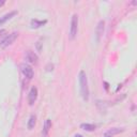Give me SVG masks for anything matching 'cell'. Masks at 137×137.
I'll return each instance as SVG.
<instances>
[{
	"mask_svg": "<svg viewBox=\"0 0 137 137\" xmlns=\"http://www.w3.org/2000/svg\"><path fill=\"white\" fill-rule=\"evenodd\" d=\"M78 79H79V86H80V94L83 96L84 101L89 100V86H88V78L85 71L81 70L78 74Z\"/></svg>",
	"mask_w": 137,
	"mask_h": 137,
	"instance_id": "obj_1",
	"label": "cell"
},
{
	"mask_svg": "<svg viewBox=\"0 0 137 137\" xmlns=\"http://www.w3.org/2000/svg\"><path fill=\"white\" fill-rule=\"evenodd\" d=\"M77 30H78V15L74 14L71 19V27H70V40H74L76 35H77Z\"/></svg>",
	"mask_w": 137,
	"mask_h": 137,
	"instance_id": "obj_2",
	"label": "cell"
},
{
	"mask_svg": "<svg viewBox=\"0 0 137 137\" xmlns=\"http://www.w3.org/2000/svg\"><path fill=\"white\" fill-rule=\"evenodd\" d=\"M17 36H18L17 32H12V33L8 34L3 40L0 41V47H1L2 49L7 48V47L10 46L11 44H13V43L15 42V40L17 39Z\"/></svg>",
	"mask_w": 137,
	"mask_h": 137,
	"instance_id": "obj_3",
	"label": "cell"
},
{
	"mask_svg": "<svg viewBox=\"0 0 137 137\" xmlns=\"http://www.w3.org/2000/svg\"><path fill=\"white\" fill-rule=\"evenodd\" d=\"M20 69H21V73H23V75L26 78H28V79L33 78L34 72H33V69L31 68V65H29L28 63H23L20 65Z\"/></svg>",
	"mask_w": 137,
	"mask_h": 137,
	"instance_id": "obj_4",
	"label": "cell"
},
{
	"mask_svg": "<svg viewBox=\"0 0 137 137\" xmlns=\"http://www.w3.org/2000/svg\"><path fill=\"white\" fill-rule=\"evenodd\" d=\"M36 98H38V88L35 86H33V87H31L29 94H28V103L30 106H32L35 103Z\"/></svg>",
	"mask_w": 137,
	"mask_h": 137,
	"instance_id": "obj_5",
	"label": "cell"
},
{
	"mask_svg": "<svg viewBox=\"0 0 137 137\" xmlns=\"http://www.w3.org/2000/svg\"><path fill=\"white\" fill-rule=\"evenodd\" d=\"M104 29H105V21L100 20L98 21V24H97V26H96V29H95V34H96V41L97 42L100 41L101 38L103 36Z\"/></svg>",
	"mask_w": 137,
	"mask_h": 137,
	"instance_id": "obj_6",
	"label": "cell"
},
{
	"mask_svg": "<svg viewBox=\"0 0 137 137\" xmlns=\"http://www.w3.org/2000/svg\"><path fill=\"white\" fill-rule=\"evenodd\" d=\"M25 60H26L27 62H29V63L36 64V63H38V60H39V58H38V55H36V54H34L33 52H31V51H28V52H26Z\"/></svg>",
	"mask_w": 137,
	"mask_h": 137,
	"instance_id": "obj_7",
	"label": "cell"
},
{
	"mask_svg": "<svg viewBox=\"0 0 137 137\" xmlns=\"http://www.w3.org/2000/svg\"><path fill=\"white\" fill-rule=\"evenodd\" d=\"M15 15H17V11H11V12L3 15L2 17H0V26H2L3 24L7 23L8 20H10L11 18H13Z\"/></svg>",
	"mask_w": 137,
	"mask_h": 137,
	"instance_id": "obj_8",
	"label": "cell"
},
{
	"mask_svg": "<svg viewBox=\"0 0 137 137\" xmlns=\"http://www.w3.org/2000/svg\"><path fill=\"white\" fill-rule=\"evenodd\" d=\"M52 129V120L51 119H46L44 125H43V131H42V137H47L49 131Z\"/></svg>",
	"mask_w": 137,
	"mask_h": 137,
	"instance_id": "obj_9",
	"label": "cell"
},
{
	"mask_svg": "<svg viewBox=\"0 0 137 137\" xmlns=\"http://www.w3.org/2000/svg\"><path fill=\"white\" fill-rule=\"evenodd\" d=\"M47 24V20L44 19V20H39V19H31V23H30V26L32 29H38V28H41V27H43L44 25Z\"/></svg>",
	"mask_w": 137,
	"mask_h": 137,
	"instance_id": "obj_10",
	"label": "cell"
},
{
	"mask_svg": "<svg viewBox=\"0 0 137 137\" xmlns=\"http://www.w3.org/2000/svg\"><path fill=\"white\" fill-rule=\"evenodd\" d=\"M124 132V129L123 128H111V129H109L108 131H106L105 132V137L106 136H114V135H117V134H120V133H122Z\"/></svg>",
	"mask_w": 137,
	"mask_h": 137,
	"instance_id": "obj_11",
	"label": "cell"
},
{
	"mask_svg": "<svg viewBox=\"0 0 137 137\" xmlns=\"http://www.w3.org/2000/svg\"><path fill=\"white\" fill-rule=\"evenodd\" d=\"M80 129H83L84 131H87V132H94L96 130V125L91 124V123H81Z\"/></svg>",
	"mask_w": 137,
	"mask_h": 137,
	"instance_id": "obj_12",
	"label": "cell"
},
{
	"mask_svg": "<svg viewBox=\"0 0 137 137\" xmlns=\"http://www.w3.org/2000/svg\"><path fill=\"white\" fill-rule=\"evenodd\" d=\"M35 123H36V117L34 115H31L29 120H28V123H27V127H28V130H33L35 127Z\"/></svg>",
	"mask_w": 137,
	"mask_h": 137,
	"instance_id": "obj_13",
	"label": "cell"
},
{
	"mask_svg": "<svg viewBox=\"0 0 137 137\" xmlns=\"http://www.w3.org/2000/svg\"><path fill=\"white\" fill-rule=\"evenodd\" d=\"M5 33H7V30H5V29H1V30H0V39L3 40L4 38L8 35V34H5Z\"/></svg>",
	"mask_w": 137,
	"mask_h": 137,
	"instance_id": "obj_14",
	"label": "cell"
},
{
	"mask_svg": "<svg viewBox=\"0 0 137 137\" xmlns=\"http://www.w3.org/2000/svg\"><path fill=\"white\" fill-rule=\"evenodd\" d=\"M42 44H43V43H41V42H38V43H36V45H35V47H36V51L39 52V53H41V52H42Z\"/></svg>",
	"mask_w": 137,
	"mask_h": 137,
	"instance_id": "obj_15",
	"label": "cell"
},
{
	"mask_svg": "<svg viewBox=\"0 0 137 137\" xmlns=\"http://www.w3.org/2000/svg\"><path fill=\"white\" fill-rule=\"evenodd\" d=\"M53 68H54V65L49 63L47 67H46V71H47V72H49V71H53Z\"/></svg>",
	"mask_w": 137,
	"mask_h": 137,
	"instance_id": "obj_16",
	"label": "cell"
},
{
	"mask_svg": "<svg viewBox=\"0 0 137 137\" xmlns=\"http://www.w3.org/2000/svg\"><path fill=\"white\" fill-rule=\"evenodd\" d=\"M103 84H104V88H105V90L108 91V89H109V84L107 83V81H104Z\"/></svg>",
	"mask_w": 137,
	"mask_h": 137,
	"instance_id": "obj_17",
	"label": "cell"
},
{
	"mask_svg": "<svg viewBox=\"0 0 137 137\" xmlns=\"http://www.w3.org/2000/svg\"><path fill=\"white\" fill-rule=\"evenodd\" d=\"M4 3H5V0H0V8H1Z\"/></svg>",
	"mask_w": 137,
	"mask_h": 137,
	"instance_id": "obj_18",
	"label": "cell"
},
{
	"mask_svg": "<svg viewBox=\"0 0 137 137\" xmlns=\"http://www.w3.org/2000/svg\"><path fill=\"white\" fill-rule=\"evenodd\" d=\"M74 137H84V136H83V135H80V134H76Z\"/></svg>",
	"mask_w": 137,
	"mask_h": 137,
	"instance_id": "obj_19",
	"label": "cell"
},
{
	"mask_svg": "<svg viewBox=\"0 0 137 137\" xmlns=\"http://www.w3.org/2000/svg\"><path fill=\"white\" fill-rule=\"evenodd\" d=\"M132 4H133V5H135V4H137V1H133V2H132Z\"/></svg>",
	"mask_w": 137,
	"mask_h": 137,
	"instance_id": "obj_20",
	"label": "cell"
},
{
	"mask_svg": "<svg viewBox=\"0 0 137 137\" xmlns=\"http://www.w3.org/2000/svg\"><path fill=\"white\" fill-rule=\"evenodd\" d=\"M106 137H111V136H106Z\"/></svg>",
	"mask_w": 137,
	"mask_h": 137,
	"instance_id": "obj_21",
	"label": "cell"
}]
</instances>
